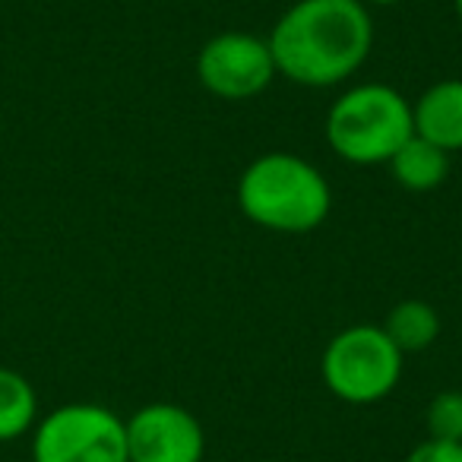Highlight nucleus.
I'll return each instance as SVG.
<instances>
[{
    "label": "nucleus",
    "instance_id": "6e6552de",
    "mask_svg": "<svg viewBox=\"0 0 462 462\" xmlns=\"http://www.w3.org/2000/svg\"><path fill=\"white\" fill-rule=\"evenodd\" d=\"M411 121L421 140L443 152L462 149V79H440L411 102Z\"/></svg>",
    "mask_w": 462,
    "mask_h": 462
},
{
    "label": "nucleus",
    "instance_id": "f03ea898",
    "mask_svg": "<svg viewBox=\"0 0 462 462\" xmlns=\"http://www.w3.org/2000/svg\"><path fill=\"white\" fill-rule=\"evenodd\" d=\"M238 206L260 228L304 235L329 216L333 190L314 162L295 152H266L241 174Z\"/></svg>",
    "mask_w": 462,
    "mask_h": 462
},
{
    "label": "nucleus",
    "instance_id": "7ed1b4c3",
    "mask_svg": "<svg viewBox=\"0 0 462 462\" xmlns=\"http://www.w3.org/2000/svg\"><path fill=\"white\" fill-rule=\"evenodd\" d=\"M327 143L352 165H386L415 134L411 102L386 83H361L346 89L327 111Z\"/></svg>",
    "mask_w": 462,
    "mask_h": 462
},
{
    "label": "nucleus",
    "instance_id": "f8f14e48",
    "mask_svg": "<svg viewBox=\"0 0 462 462\" xmlns=\"http://www.w3.org/2000/svg\"><path fill=\"white\" fill-rule=\"evenodd\" d=\"M424 421H428V437L462 443V393L459 390L437 393L430 399Z\"/></svg>",
    "mask_w": 462,
    "mask_h": 462
},
{
    "label": "nucleus",
    "instance_id": "2eb2a0df",
    "mask_svg": "<svg viewBox=\"0 0 462 462\" xmlns=\"http://www.w3.org/2000/svg\"><path fill=\"white\" fill-rule=\"evenodd\" d=\"M456 4V16H459V23H462V0H453Z\"/></svg>",
    "mask_w": 462,
    "mask_h": 462
},
{
    "label": "nucleus",
    "instance_id": "f257e3e1",
    "mask_svg": "<svg viewBox=\"0 0 462 462\" xmlns=\"http://www.w3.org/2000/svg\"><path fill=\"white\" fill-rule=\"evenodd\" d=\"M266 42L282 77L327 89L361 70L374 45V20L361 0H295Z\"/></svg>",
    "mask_w": 462,
    "mask_h": 462
},
{
    "label": "nucleus",
    "instance_id": "423d86ee",
    "mask_svg": "<svg viewBox=\"0 0 462 462\" xmlns=\"http://www.w3.org/2000/svg\"><path fill=\"white\" fill-rule=\"evenodd\" d=\"M270 42L254 32H218L199 48L197 79L218 98H254L276 79Z\"/></svg>",
    "mask_w": 462,
    "mask_h": 462
},
{
    "label": "nucleus",
    "instance_id": "1a4fd4ad",
    "mask_svg": "<svg viewBox=\"0 0 462 462\" xmlns=\"http://www.w3.org/2000/svg\"><path fill=\"white\" fill-rule=\"evenodd\" d=\"M396 178V184L402 190L411 193H428L447 180L449 174V152H443L440 146L421 140L418 134H411L402 146L393 152V159L386 162Z\"/></svg>",
    "mask_w": 462,
    "mask_h": 462
},
{
    "label": "nucleus",
    "instance_id": "9d476101",
    "mask_svg": "<svg viewBox=\"0 0 462 462\" xmlns=\"http://www.w3.org/2000/svg\"><path fill=\"white\" fill-rule=\"evenodd\" d=\"M386 336L393 339V346L402 355L409 352H424L428 346H434V339L440 336V317L421 298H409V301H399L390 310L383 323Z\"/></svg>",
    "mask_w": 462,
    "mask_h": 462
},
{
    "label": "nucleus",
    "instance_id": "0eeeda50",
    "mask_svg": "<svg viewBox=\"0 0 462 462\" xmlns=\"http://www.w3.org/2000/svg\"><path fill=\"white\" fill-rule=\"evenodd\" d=\"M124 424L130 462H203V424L184 405L149 402Z\"/></svg>",
    "mask_w": 462,
    "mask_h": 462
},
{
    "label": "nucleus",
    "instance_id": "20e7f679",
    "mask_svg": "<svg viewBox=\"0 0 462 462\" xmlns=\"http://www.w3.org/2000/svg\"><path fill=\"white\" fill-rule=\"evenodd\" d=\"M405 355L393 346L383 327L358 323L329 339L320 358L323 383L333 396L352 405L380 402L396 390Z\"/></svg>",
    "mask_w": 462,
    "mask_h": 462
},
{
    "label": "nucleus",
    "instance_id": "39448f33",
    "mask_svg": "<svg viewBox=\"0 0 462 462\" xmlns=\"http://www.w3.org/2000/svg\"><path fill=\"white\" fill-rule=\"evenodd\" d=\"M32 462H130L127 424L96 402L60 405L35 428Z\"/></svg>",
    "mask_w": 462,
    "mask_h": 462
},
{
    "label": "nucleus",
    "instance_id": "ddd939ff",
    "mask_svg": "<svg viewBox=\"0 0 462 462\" xmlns=\"http://www.w3.org/2000/svg\"><path fill=\"white\" fill-rule=\"evenodd\" d=\"M405 462H462V443L456 440H434L428 437L409 453Z\"/></svg>",
    "mask_w": 462,
    "mask_h": 462
},
{
    "label": "nucleus",
    "instance_id": "4468645a",
    "mask_svg": "<svg viewBox=\"0 0 462 462\" xmlns=\"http://www.w3.org/2000/svg\"><path fill=\"white\" fill-rule=\"evenodd\" d=\"M361 4H374V7H393V4H399V0H361Z\"/></svg>",
    "mask_w": 462,
    "mask_h": 462
},
{
    "label": "nucleus",
    "instance_id": "9b49d317",
    "mask_svg": "<svg viewBox=\"0 0 462 462\" xmlns=\"http://www.w3.org/2000/svg\"><path fill=\"white\" fill-rule=\"evenodd\" d=\"M39 415V396L35 386L23 374L0 367V443L20 440L29 434Z\"/></svg>",
    "mask_w": 462,
    "mask_h": 462
}]
</instances>
